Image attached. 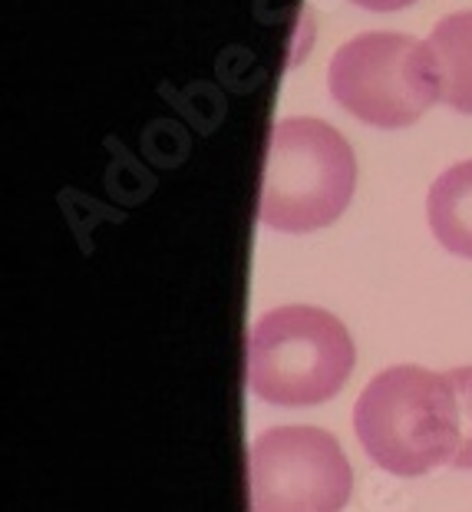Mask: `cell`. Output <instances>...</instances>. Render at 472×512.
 Segmentation results:
<instances>
[{"label": "cell", "mask_w": 472, "mask_h": 512, "mask_svg": "<svg viewBox=\"0 0 472 512\" xmlns=\"http://www.w3.org/2000/svg\"><path fill=\"white\" fill-rule=\"evenodd\" d=\"M350 4L373 10V14H390V10H403V7L416 4V0H350Z\"/></svg>", "instance_id": "9c48e42d"}, {"label": "cell", "mask_w": 472, "mask_h": 512, "mask_svg": "<svg viewBox=\"0 0 472 512\" xmlns=\"http://www.w3.org/2000/svg\"><path fill=\"white\" fill-rule=\"evenodd\" d=\"M357 162L334 126L291 116L271 126L258 219L278 232L301 235L337 222L350 205Z\"/></svg>", "instance_id": "7a4b0ae2"}, {"label": "cell", "mask_w": 472, "mask_h": 512, "mask_svg": "<svg viewBox=\"0 0 472 512\" xmlns=\"http://www.w3.org/2000/svg\"><path fill=\"white\" fill-rule=\"evenodd\" d=\"M360 446L393 476H423L453 463L459 450V403L449 374L390 367L370 380L354 407Z\"/></svg>", "instance_id": "6da1fadb"}, {"label": "cell", "mask_w": 472, "mask_h": 512, "mask_svg": "<svg viewBox=\"0 0 472 512\" xmlns=\"http://www.w3.org/2000/svg\"><path fill=\"white\" fill-rule=\"evenodd\" d=\"M354 473L340 443L317 427H271L251 440V512H340Z\"/></svg>", "instance_id": "5b68a950"}, {"label": "cell", "mask_w": 472, "mask_h": 512, "mask_svg": "<svg viewBox=\"0 0 472 512\" xmlns=\"http://www.w3.org/2000/svg\"><path fill=\"white\" fill-rule=\"evenodd\" d=\"M426 219L446 252L472 258V159L446 169L433 182L426 195Z\"/></svg>", "instance_id": "52a82bcc"}, {"label": "cell", "mask_w": 472, "mask_h": 512, "mask_svg": "<svg viewBox=\"0 0 472 512\" xmlns=\"http://www.w3.org/2000/svg\"><path fill=\"white\" fill-rule=\"evenodd\" d=\"M245 370L258 400L314 407L347 384L354 370V341L331 311L284 304L248 331Z\"/></svg>", "instance_id": "3957f363"}, {"label": "cell", "mask_w": 472, "mask_h": 512, "mask_svg": "<svg viewBox=\"0 0 472 512\" xmlns=\"http://www.w3.org/2000/svg\"><path fill=\"white\" fill-rule=\"evenodd\" d=\"M327 90L350 116L383 129L410 126L436 103L426 43L403 34H364L337 47Z\"/></svg>", "instance_id": "277c9868"}, {"label": "cell", "mask_w": 472, "mask_h": 512, "mask_svg": "<svg viewBox=\"0 0 472 512\" xmlns=\"http://www.w3.org/2000/svg\"><path fill=\"white\" fill-rule=\"evenodd\" d=\"M436 80V100L472 116V10L443 17L426 40Z\"/></svg>", "instance_id": "8992f818"}, {"label": "cell", "mask_w": 472, "mask_h": 512, "mask_svg": "<svg viewBox=\"0 0 472 512\" xmlns=\"http://www.w3.org/2000/svg\"><path fill=\"white\" fill-rule=\"evenodd\" d=\"M449 384L459 403V450L453 456V470H472V367L449 370Z\"/></svg>", "instance_id": "ba28073f"}]
</instances>
